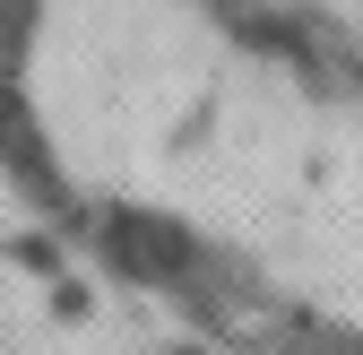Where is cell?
Returning a JSON list of instances; mask_svg holds the SVG:
<instances>
[{
	"mask_svg": "<svg viewBox=\"0 0 363 355\" xmlns=\"http://www.w3.org/2000/svg\"><path fill=\"white\" fill-rule=\"evenodd\" d=\"M104 260L130 269V278H147V286H173V278H191L199 243L182 234L173 217H156V208H113L104 217Z\"/></svg>",
	"mask_w": 363,
	"mask_h": 355,
	"instance_id": "cell-1",
	"label": "cell"
}]
</instances>
